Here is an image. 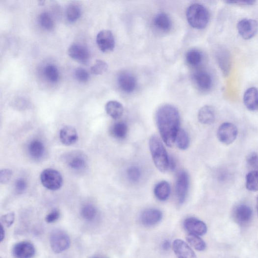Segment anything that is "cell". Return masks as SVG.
<instances>
[{"label": "cell", "mask_w": 258, "mask_h": 258, "mask_svg": "<svg viewBox=\"0 0 258 258\" xmlns=\"http://www.w3.org/2000/svg\"><path fill=\"white\" fill-rule=\"evenodd\" d=\"M155 120L161 137L166 145L172 147L180 130L178 109L171 104H164L157 110Z\"/></svg>", "instance_id": "6da1fadb"}, {"label": "cell", "mask_w": 258, "mask_h": 258, "mask_svg": "<svg viewBox=\"0 0 258 258\" xmlns=\"http://www.w3.org/2000/svg\"><path fill=\"white\" fill-rule=\"evenodd\" d=\"M149 146L156 168L162 173L167 172L169 169L170 157L160 139L156 135L151 136Z\"/></svg>", "instance_id": "7a4b0ae2"}, {"label": "cell", "mask_w": 258, "mask_h": 258, "mask_svg": "<svg viewBox=\"0 0 258 258\" xmlns=\"http://www.w3.org/2000/svg\"><path fill=\"white\" fill-rule=\"evenodd\" d=\"M186 16L189 25L198 29L206 27L210 18L207 8L200 4H194L189 6L187 10Z\"/></svg>", "instance_id": "3957f363"}, {"label": "cell", "mask_w": 258, "mask_h": 258, "mask_svg": "<svg viewBox=\"0 0 258 258\" xmlns=\"http://www.w3.org/2000/svg\"><path fill=\"white\" fill-rule=\"evenodd\" d=\"M40 179L43 186L49 190L56 191L63 186V178L57 170L46 169L41 173Z\"/></svg>", "instance_id": "277c9868"}, {"label": "cell", "mask_w": 258, "mask_h": 258, "mask_svg": "<svg viewBox=\"0 0 258 258\" xmlns=\"http://www.w3.org/2000/svg\"><path fill=\"white\" fill-rule=\"evenodd\" d=\"M50 242L52 250L57 254L66 251L71 245L69 236L66 232L61 230H54L52 231L50 235Z\"/></svg>", "instance_id": "5b68a950"}, {"label": "cell", "mask_w": 258, "mask_h": 258, "mask_svg": "<svg viewBox=\"0 0 258 258\" xmlns=\"http://www.w3.org/2000/svg\"><path fill=\"white\" fill-rule=\"evenodd\" d=\"M65 161L68 167L76 171H82L87 167V157L81 151H73L65 157Z\"/></svg>", "instance_id": "8992f818"}, {"label": "cell", "mask_w": 258, "mask_h": 258, "mask_svg": "<svg viewBox=\"0 0 258 258\" xmlns=\"http://www.w3.org/2000/svg\"><path fill=\"white\" fill-rule=\"evenodd\" d=\"M189 187V177L185 171L179 172L176 183V193L179 204L181 205L185 201Z\"/></svg>", "instance_id": "52a82bcc"}, {"label": "cell", "mask_w": 258, "mask_h": 258, "mask_svg": "<svg viewBox=\"0 0 258 258\" xmlns=\"http://www.w3.org/2000/svg\"><path fill=\"white\" fill-rule=\"evenodd\" d=\"M238 133L236 127L231 123L226 122L221 125L217 130L218 140L226 145L232 143Z\"/></svg>", "instance_id": "ba28073f"}, {"label": "cell", "mask_w": 258, "mask_h": 258, "mask_svg": "<svg viewBox=\"0 0 258 258\" xmlns=\"http://www.w3.org/2000/svg\"><path fill=\"white\" fill-rule=\"evenodd\" d=\"M232 217L234 222L238 225L246 226L252 220L253 211L248 205L239 204L234 207Z\"/></svg>", "instance_id": "9c48e42d"}, {"label": "cell", "mask_w": 258, "mask_h": 258, "mask_svg": "<svg viewBox=\"0 0 258 258\" xmlns=\"http://www.w3.org/2000/svg\"><path fill=\"white\" fill-rule=\"evenodd\" d=\"M97 43L103 52H112L115 46L114 36L112 32L109 30L100 31L97 36Z\"/></svg>", "instance_id": "30bf717a"}, {"label": "cell", "mask_w": 258, "mask_h": 258, "mask_svg": "<svg viewBox=\"0 0 258 258\" xmlns=\"http://www.w3.org/2000/svg\"><path fill=\"white\" fill-rule=\"evenodd\" d=\"M239 34L245 40L253 38L258 30V24L254 20L244 19L239 22L237 26Z\"/></svg>", "instance_id": "8fae6325"}, {"label": "cell", "mask_w": 258, "mask_h": 258, "mask_svg": "<svg viewBox=\"0 0 258 258\" xmlns=\"http://www.w3.org/2000/svg\"><path fill=\"white\" fill-rule=\"evenodd\" d=\"M183 227L189 234L199 236L206 234L207 231L206 224L195 217H189L186 219L183 222Z\"/></svg>", "instance_id": "7c38bea8"}, {"label": "cell", "mask_w": 258, "mask_h": 258, "mask_svg": "<svg viewBox=\"0 0 258 258\" xmlns=\"http://www.w3.org/2000/svg\"><path fill=\"white\" fill-rule=\"evenodd\" d=\"M69 56L74 60L86 64L90 60V53L87 48L80 44L71 46L68 51Z\"/></svg>", "instance_id": "4fadbf2b"}, {"label": "cell", "mask_w": 258, "mask_h": 258, "mask_svg": "<svg viewBox=\"0 0 258 258\" xmlns=\"http://www.w3.org/2000/svg\"><path fill=\"white\" fill-rule=\"evenodd\" d=\"M35 253L34 246L27 241L18 243L12 249V255L15 258H32Z\"/></svg>", "instance_id": "5bb4252c"}, {"label": "cell", "mask_w": 258, "mask_h": 258, "mask_svg": "<svg viewBox=\"0 0 258 258\" xmlns=\"http://www.w3.org/2000/svg\"><path fill=\"white\" fill-rule=\"evenodd\" d=\"M162 212L157 209L150 208L145 210L141 214L140 220L146 226L151 227L158 224L162 218Z\"/></svg>", "instance_id": "9a60e30c"}, {"label": "cell", "mask_w": 258, "mask_h": 258, "mask_svg": "<svg viewBox=\"0 0 258 258\" xmlns=\"http://www.w3.org/2000/svg\"><path fill=\"white\" fill-rule=\"evenodd\" d=\"M173 249L178 258H197L191 248L181 239H176L173 244Z\"/></svg>", "instance_id": "2e32d148"}, {"label": "cell", "mask_w": 258, "mask_h": 258, "mask_svg": "<svg viewBox=\"0 0 258 258\" xmlns=\"http://www.w3.org/2000/svg\"><path fill=\"white\" fill-rule=\"evenodd\" d=\"M59 137L61 142L66 146L76 144L79 139L76 129L71 126H66L62 128Z\"/></svg>", "instance_id": "e0dca14e"}, {"label": "cell", "mask_w": 258, "mask_h": 258, "mask_svg": "<svg viewBox=\"0 0 258 258\" xmlns=\"http://www.w3.org/2000/svg\"><path fill=\"white\" fill-rule=\"evenodd\" d=\"M194 80L199 89L208 91L212 86V79L209 74L205 71L196 72L193 76Z\"/></svg>", "instance_id": "ac0fdd59"}, {"label": "cell", "mask_w": 258, "mask_h": 258, "mask_svg": "<svg viewBox=\"0 0 258 258\" xmlns=\"http://www.w3.org/2000/svg\"><path fill=\"white\" fill-rule=\"evenodd\" d=\"M120 88L126 93H131L136 88L137 81L135 77L128 73L121 74L118 78Z\"/></svg>", "instance_id": "d6986e66"}, {"label": "cell", "mask_w": 258, "mask_h": 258, "mask_svg": "<svg viewBox=\"0 0 258 258\" xmlns=\"http://www.w3.org/2000/svg\"><path fill=\"white\" fill-rule=\"evenodd\" d=\"M244 103L251 111L258 110V89L255 87L248 88L244 96Z\"/></svg>", "instance_id": "ffe728a7"}, {"label": "cell", "mask_w": 258, "mask_h": 258, "mask_svg": "<svg viewBox=\"0 0 258 258\" xmlns=\"http://www.w3.org/2000/svg\"><path fill=\"white\" fill-rule=\"evenodd\" d=\"M28 152L32 159L36 160L42 159L45 154V145L39 140H33L29 144Z\"/></svg>", "instance_id": "44dd1931"}, {"label": "cell", "mask_w": 258, "mask_h": 258, "mask_svg": "<svg viewBox=\"0 0 258 258\" xmlns=\"http://www.w3.org/2000/svg\"><path fill=\"white\" fill-rule=\"evenodd\" d=\"M198 118L199 122L204 125H210L215 120V112L211 106L202 107L199 111Z\"/></svg>", "instance_id": "7402d4cb"}, {"label": "cell", "mask_w": 258, "mask_h": 258, "mask_svg": "<svg viewBox=\"0 0 258 258\" xmlns=\"http://www.w3.org/2000/svg\"><path fill=\"white\" fill-rule=\"evenodd\" d=\"M171 189L170 183L162 181L157 184L154 189V194L156 198L161 201L167 200L171 194Z\"/></svg>", "instance_id": "603a6c76"}, {"label": "cell", "mask_w": 258, "mask_h": 258, "mask_svg": "<svg viewBox=\"0 0 258 258\" xmlns=\"http://www.w3.org/2000/svg\"><path fill=\"white\" fill-rule=\"evenodd\" d=\"M105 108L107 115L114 119L120 118L124 112L123 106L116 101L108 102L105 104Z\"/></svg>", "instance_id": "cb8c5ba5"}, {"label": "cell", "mask_w": 258, "mask_h": 258, "mask_svg": "<svg viewBox=\"0 0 258 258\" xmlns=\"http://www.w3.org/2000/svg\"><path fill=\"white\" fill-rule=\"evenodd\" d=\"M128 133V126L124 122H119L114 124L110 128V133L117 139H124Z\"/></svg>", "instance_id": "d4e9b609"}, {"label": "cell", "mask_w": 258, "mask_h": 258, "mask_svg": "<svg viewBox=\"0 0 258 258\" xmlns=\"http://www.w3.org/2000/svg\"><path fill=\"white\" fill-rule=\"evenodd\" d=\"M155 26L162 31H168L172 26L170 18L167 14L159 13L157 14L154 20Z\"/></svg>", "instance_id": "484cf974"}, {"label": "cell", "mask_w": 258, "mask_h": 258, "mask_svg": "<svg viewBox=\"0 0 258 258\" xmlns=\"http://www.w3.org/2000/svg\"><path fill=\"white\" fill-rule=\"evenodd\" d=\"M175 143L179 149L182 151L187 150L190 145V138L186 131L182 129H180L176 138Z\"/></svg>", "instance_id": "4316f807"}, {"label": "cell", "mask_w": 258, "mask_h": 258, "mask_svg": "<svg viewBox=\"0 0 258 258\" xmlns=\"http://www.w3.org/2000/svg\"><path fill=\"white\" fill-rule=\"evenodd\" d=\"M246 187L250 191H258V171H252L246 177Z\"/></svg>", "instance_id": "83f0119b"}, {"label": "cell", "mask_w": 258, "mask_h": 258, "mask_svg": "<svg viewBox=\"0 0 258 258\" xmlns=\"http://www.w3.org/2000/svg\"><path fill=\"white\" fill-rule=\"evenodd\" d=\"M188 243L198 251H203L206 248V244L199 235L188 234L186 237Z\"/></svg>", "instance_id": "f1b7e54d"}, {"label": "cell", "mask_w": 258, "mask_h": 258, "mask_svg": "<svg viewBox=\"0 0 258 258\" xmlns=\"http://www.w3.org/2000/svg\"><path fill=\"white\" fill-rule=\"evenodd\" d=\"M80 214L82 217L88 222L94 220L97 215V209L93 205L87 204L81 209Z\"/></svg>", "instance_id": "f546056e"}, {"label": "cell", "mask_w": 258, "mask_h": 258, "mask_svg": "<svg viewBox=\"0 0 258 258\" xmlns=\"http://www.w3.org/2000/svg\"><path fill=\"white\" fill-rule=\"evenodd\" d=\"M45 75L47 79L52 83H56L59 80V70L53 65L49 64L45 67Z\"/></svg>", "instance_id": "4dcf8cb0"}, {"label": "cell", "mask_w": 258, "mask_h": 258, "mask_svg": "<svg viewBox=\"0 0 258 258\" xmlns=\"http://www.w3.org/2000/svg\"><path fill=\"white\" fill-rule=\"evenodd\" d=\"M81 9L77 5L72 4L69 5L66 10V16L68 20L71 22L77 21L81 16Z\"/></svg>", "instance_id": "1f68e13d"}, {"label": "cell", "mask_w": 258, "mask_h": 258, "mask_svg": "<svg viewBox=\"0 0 258 258\" xmlns=\"http://www.w3.org/2000/svg\"><path fill=\"white\" fill-rule=\"evenodd\" d=\"M186 58L187 62L190 65L196 66L201 64L203 56L202 53L199 51L192 50L187 52Z\"/></svg>", "instance_id": "d6a6232c"}, {"label": "cell", "mask_w": 258, "mask_h": 258, "mask_svg": "<svg viewBox=\"0 0 258 258\" xmlns=\"http://www.w3.org/2000/svg\"><path fill=\"white\" fill-rule=\"evenodd\" d=\"M108 68V66L106 62L102 60H97L94 65L91 67L90 71L95 76H100L106 72Z\"/></svg>", "instance_id": "836d02e7"}, {"label": "cell", "mask_w": 258, "mask_h": 258, "mask_svg": "<svg viewBox=\"0 0 258 258\" xmlns=\"http://www.w3.org/2000/svg\"><path fill=\"white\" fill-rule=\"evenodd\" d=\"M39 21L42 27L46 30H51L54 27V24L52 18L47 12L43 13L40 15Z\"/></svg>", "instance_id": "e575fe53"}, {"label": "cell", "mask_w": 258, "mask_h": 258, "mask_svg": "<svg viewBox=\"0 0 258 258\" xmlns=\"http://www.w3.org/2000/svg\"><path fill=\"white\" fill-rule=\"evenodd\" d=\"M127 176L129 181L133 182H136L140 179L141 171L138 167L134 166L127 170Z\"/></svg>", "instance_id": "d590c367"}, {"label": "cell", "mask_w": 258, "mask_h": 258, "mask_svg": "<svg viewBox=\"0 0 258 258\" xmlns=\"http://www.w3.org/2000/svg\"><path fill=\"white\" fill-rule=\"evenodd\" d=\"M27 184L25 179L21 178L18 179L15 183V190L18 194L24 193L27 189Z\"/></svg>", "instance_id": "8d00e7d4"}, {"label": "cell", "mask_w": 258, "mask_h": 258, "mask_svg": "<svg viewBox=\"0 0 258 258\" xmlns=\"http://www.w3.org/2000/svg\"><path fill=\"white\" fill-rule=\"evenodd\" d=\"M75 77L77 80L83 83L87 82L89 78L88 72L82 68L77 69L75 72Z\"/></svg>", "instance_id": "74e56055"}, {"label": "cell", "mask_w": 258, "mask_h": 258, "mask_svg": "<svg viewBox=\"0 0 258 258\" xmlns=\"http://www.w3.org/2000/svg\"><path fill=\"white\" fill-rule=\"evenodd\" d=\"M219 62L221 67L224 70V73L227 75L229 72L231 65L229 56L226 52H224L222 56H220Z\"/></svg>", "instance_id": "f35d334b"}, {"label": "cell", "mask_w": 258, "mask_h": 258, "mask_svg": "<svg viewBox=\"0 0 258 258\" xmlns=\"http://www.w3.org/2000/svg\"><path fill=\"white\" fill-rule=\"evenodd\" d=\"M247 162L249 167L253 171H258V155L255 153H251L247 158Z\"/></svg>", "instance_id": "ab89813d"}, {"label": "cell", "mask_w": 258, "mask_h": 258, "mask_svg": "<svg viewBox=\"0 0 258 258\" xmlns=\"http://www.w3.org/2000/svg\"><path fill=\"white\" fill-rule=\"evenodd\" d=\"M60 217V211L58 209H54L46 216V221L48 224H52L57 222Z\"/></svg>", "instance_id": "60d3db41"}, {"label": "cell", "mask_w": 258, "mask_h": 258, "mask_svg": "<svg viewBox=\"0 0 258 258\" xmlns=\"http://www.w3.org/2000/svg\"><path fill=\"white\" fill-rule=\"evenodd\" d=\"M12 176V172L10 169H3L0 172V182L2 184L8 183Z\"/></svg>", "instance_id": "b9f144b4"}, {"label": "cell", "mask_w": 258, "mask_h": 258, "mask_svg": "<svg viewBox=\"0 0 258 258\" xmlns=\"http://www.w3.org/2000/svg\"><path fill=\"white\" fill-rule=\"evenodd\" d=\"M15 214L13 212H10L4 215L1 217V222L7 227L11 226L14 222Z\"/></svg>", "instance_id": "7bdbcfd3"}, {"label": "cell", "mask_w": 258, "mask_h": 258, "mask_svg": "<svg viewBox=\"0 0 258 258\" xmlns=\"http://www.w3.org/2000/svg\"><path fill=\"white\" fill-rule=\"evenodd\" d=\"M227 3H233V4H238L239 5H253L256 3V1H227Z\"/></svg>", "instance_id": "ee69618b"}, {"label": "cell", "mask_w": 258, "mask_h": 258, "mask_svg": "<svg viewBox=\"0 0 258 258\" xmlns=\"http://www.w3.org/2000/svg\"><path fill=\"white\" fill-rule=\"evenodd\" d=\"M161 246L163 250L167 251L171 248V243L169 241L166 240L163 242Z\"/></svg>", "instance_id": "f6af8a7d"}, {"label": "cell", "mask_w": 258, "mask_h": 258, "mask_svg": "<svg viewBox=\"0 0 258 258\" xmlns=\"http://www.w3.org/2000/svg\"><path fill=\"white\" fill-rule=\"evenodd\" d=\"M176 162L174 159L170 157V162H169V169L173 171L176 168Z\"/></svg>", "instance_id": "bcb514c9"}, {"label": "cell", "mask_w": 258, "mask_h": 258, "mask_svg": "<svg viewBox=\"0 0 258 258\" xmlns=\"http://www.w3.org/2000/svg\"><path fill=\"white\" fill-rule=\"evenodd\" d=\"M5 237V231L3 225L1 226V241L2 242Z\"/></svg>", "instance_id": "7dc6e473"}, {"label": "cell", "mask_w": 258, "mask_h": 258, "mask_svg": "<svg viewBox=\"0 0 258 258\" xmlns=\"http://www.w3.org/2000/svg\"><path fill=\"white\" fill-rule=\"evenodd\" d=\"M256 207H257V212L258 213V196L257 197V198Z\"/></svg>", "instance_id": "c3c4849f"}, {"label": "cell", "mask_w": 258, "mask_h": 258, "mask_svg": "<svg viewBox=\"0 0 258 258\" xmlns=\"http://www.w3.org/2000/svg\"></svg>", "instance_id": "681fc988"}]
</instances>
